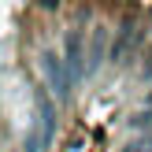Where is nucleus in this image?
<instances>
[{
	"label": "nucleus",
	"mask_w": 152,
	"mask_h": 152,
	"mask_svg": "<svg viewBox=\"0 0 152 152\" xmlns=\"http://www.w3.org/2000/svg\"><path fill=\"white\" fill-rule=\"evenodd\" d=\"M63 67H67V74H71V86L86 74V45H82L78 30H71L67 41H63Z\"/></svg>",
	"instance_id": "2"
},
{
	"label": "nucleus",
	"mask_w": 152,
	"mask_h": 152,
	"mask_svg": "<svg viewBox=\"0 0 152 152\" xmlns=\"http://www.w3.org/2000/svg\"><path fill=\"white\" fill-rule=\"evenodd\" d=\"M145 111H152V93H148V96H145Z\"/></svg>",
	"instance_id": "10"
},
{
	"label": "nucleus",
	"mask_w": 152,
	"mask_h": 152,
	"mask_svg": "<svg viewBox=\"0 0 152 152\" xmlns=\"http://www.w3.org/2000/svg\"><path fill=\"white\" fill-rule=\"evenodd\" d=\"M123 152H152V137H134Z\"/></svg>",
	"instance_id": "7"
},
{
	"label": "nucleus",
	"mask_w": 152,
	"mask_h": 152,
	"mask_svg": "<svg viewBox=\"0 0 152 152\" xmlns=\"http://www.w3.org/2000/svg\"><path fill=\"white\" fill-rule=\"evenodd\" d=\"M41 71H45V78H48L56 100H67V96H71V74H67L63 59L52 56V52H45V56H41Z\"/></svg>",
	"instance_id": "1"
},
{
	"label": "nucleus",
	"mask_w": 152,
	"mask_h": 152,
	"mask_svg": "<svg viewBox=\"0 0 152 152\" xmlns=\"http://www.w3.org/2000/svg\"><path fill=\"white\" fill-rule=\"evenodd\" d=\"M104 52H108V30H100V26H96V30H93V41H89V52H86V71L100 67Z\"/></svg>",
	"instance_id": "5"
},
{
	"label": "nucleus",
	"mask_w": 152,
	"mask_h": 152,
	"mask_svg": "<svg viewBox=\"0 0 152 152\" xmlns=\"http://www.w3.org/2000/svg\"><path fill=\"white\" fill-rule=\"evenodd\" d=\"M37 115H41V137H45V145H48L52 134H56V108H52V100L45 93H37Z\"/></svg>",
	"instance_id": "4"
},
{
	"label": "nucleus",
	"mask_w": 152,
	"mask_h": 152,
	"mask_svg": "<svg viewBox=\"0 0 152 152\" xmlns=\"http://www.w3.org/2000/svg\"><path fill=\"white\" fill-rule=\"evenodd\" d=\"M137 41H141V30L126 22V26L119 30L115 45H111V59H115V63H123V59H126V52H130V48H134V45H137Z\"/></svg>",
	"instance_id": "3"
},
{
	"label": "nucleus",
	"mask_w": 152,
	"mask_h": 152,
	"mask_svg": "<svg viewBox=\"0 0 152 152\" xmlns=\"http://www.w3.org/2000/svg\"><path fill=\"white\" fill-rule=\"evenodd\" d=\"M134 130H152V111H137V115L130 119Z\"/></svg>",
	"instance_id": "6"
},
{
	"label": "nucleus",
	"mask_w": 152,
	"mask_h": 152,
	"mask_svg": "<svg viewBox=\"0 0 152 152\" xmlns=\"http://www.w3.org/2000/svg\"><path fill=\"white\" fill-rule=\"evenodd\" d=\"M141 74H145V78L152 82V52H148V56H145V63H141Z\"/></svg>",
	"instance_id": "9"
},
{
	"label": "nucleus",
	"mask_w": 152,
	"mask_h": 152,
	"mask_svg": "<svg viewBox=\"0 0 152 152\" xmlns=\"http://www.w3.org/2000/svg\"><path fill=\"white\" fill-rule=\"evenodd\" d=\"M45 145V137H41V130H30V137H26V145H22V152H37Z\"/></svg>",
	"instance_id": "8"
}]
</instances>
